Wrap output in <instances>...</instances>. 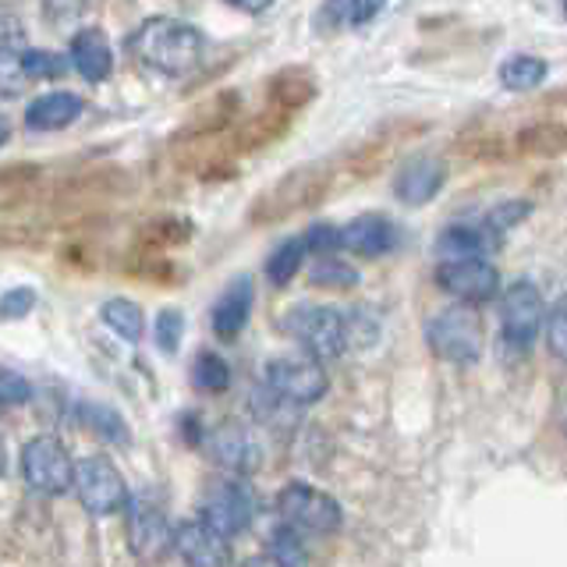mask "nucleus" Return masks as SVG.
Segmentation results:
<instances>
[{
	"label": "nucleus",
	"mask_w": 567,
	"mask_h": 567,
	"mask_svg": "<svg viewBox=\"0 0 567 567\" xmlns=\"http://www.w3.org/2000/svg\"><path fill=\"white\" fill-rule=\"evenodd\" d=\"M436 284L451 298L465 306H486L501 295V274L486 262V256H465V259H440L436 262Z\"/></svg>",
	"instance_id": "10"
},
{
	"label": "nucleus",
	"mask_w": 567,
	"mask_h": 567,
	"mask_svg": "<svg viewBox=\"0 0 567 567\" xmlns=\"http://www.w3.org/2000/svg\"><path fill=\"white\" fill-rule=\"evenodd\" d=\"M309 280L316 284V288L348 291V288H354V284H359V270H354V266H348L344 259H337L333 252H327V256L316 259Z\"/></svg>",
	"instance_id": "27"
},
{
	"label": "nucleus",
	"mask_w": 567,
	"mask_h": 567,
	"mask_svg": "<svg viewBox=\"0 0 567 567\" xmlns=\"http://www.w3.org/2000/svg\"><path fill=\"white\" fill-rule=\"evenodd\" d=\"M8 138H11V124H8L4 117H0V146H4Z\"/></svg>",
	"instance_id": "40"
},
{
	"label": "nucleus",
	"mask_w": 567,
	"mask_h": 567,
	"mask_svg": "<svg viewBox=\"0 0 567 567\" xmlns=\"http://www.w3.org/2000/svg\"><path fill=\"white\" fill-rule=\"evenodd\" d=\"M79 114H82V100L75 93H47L29 103L25 124L35 132H58L68 128Z\"/></svg>",
	"instance_id": "20"
},
{
	"label": "nucleus",
	"mask_w": 567,
	"mask_h": 567,
	"mask_svg": "<svg viewBox=\"0 0 567 567\" xmlns=\"http://www.w3.org/2000/svg\"><path fill=\"white\" fill-rule=\"evenodd\" d=\"M270 560L274 564H306L309 554H306V543H301V532L295 525L284 522L280 528H274V536H270Z\"/></svg>",
	"instance_id": "30"
},
{
	"label": "nucleus",
	"mask_w": 567,
	"mask_h": 567,
	"mask_svg": "<svg viewBox=\"0 0 567 567\" xmlns=\"http://www.w3.org/2000/svg\"><path fill=\"white\" fill-rule=\"evenodd\" d=\"M224 4H230L235 11H245V14H262L274 0H224Z\"/></svg>",
	"instance_id": "39"
},
{
	"label": "nucleus",
	"mask_w": 567,
	"mask_h": 567,
	"mask_svg": "<svg viewBox=\"0 0 567 567\" xmlns=\"http://www.w3.org/2000/svg\"><path fill=\"white\" fill-rule=\"evenodd\" d=\"M32 85L29 71H25V58L22 47H0V96H22L25 89Z\"/></svg>",
	"instance_id": "28"
},
{
	"label": "nucleus",
	"mask_w": 567,
	"mask_h": 567,
	"mask_svg": "<svg viewBox=\"0 0 567 567\" xmlns=\"http://www.w3.org/2000/svg\"><path fill=\"white\" fill-rule=\"evenodd\" d=\"M171 546L177 549V557L185 564H199V567H220V564H230V546L220 532H213L209 525L203 522H182L174 528V539Z\"/></svg>",
	"instance_id": "15"
},
{
	"label": "nucleus",
	"mask_w": 567,
	"mask_h": 567,
	"mask_svg": "<svg viewBox=\"0 0 567 567\" xmlns=\"http://www.w3.org/2000/svg\"><path fill=\"white\" fill-rule=\"evenodd\" d=\"M549 75V64L536 53H514L501 64V85L511 89V93H528V89L543 85Z\"/></svg>",
	"instance_id": "21"
},
{
	"label": "nucleus",
	"mask_w": 567,
	"mask_h": 567,
	"mask_svg": "<svg viewBox=\"0 0 567 567\" xmlns=\"http://www.w3.org/2000/svg\"><path fill=\"white\" fill-rule=\"evenodd\" d=\"M312 93H316V82L306 71H284L270 89V103L284 106V111H298V106H306L312 100Z\"/></svg>",
	"instance_id": "25"
},
{
	"label": "nucleus",
	"mask_w": 567,
	"mask_h": 567,
	"mask_svg": "<svg viewBox=\"0 0 567 567\" xmlns=\"http://www.w3.org/2000/svg\"><path fill=\"white\" fill-rule=\"evenodd\" d=\"M447 185V164L440 156H412L398 167L394 177V195L404 206H425L436 199L440 188Z\"/></svg>",
	"instance_id": "12"
},
{
	"label": "nucleus",
	"mask_w": 567,
	"mask_h": 567,
	"mask_svg": "<svg viewBox=\"0 0 567 567\" xmlns=\"http://www.w3.org/2000/svg\"><path fill=\"white\" fill-rule=\"evenodd\" d=\"M206 451L230 475H252L259 468V443L238 422L213 425L206 436Z\"/></svg>",
	"instance_id": "11"
},
{
	"label": "nucleus",
	"mask_w": 567,
	"mask_h": 567,
	"mask_svg": "<svg viewBox=\"0 0 567 567\" xmlns=\"http://www.w3.org/2000/svg\"><path fill=\"white\" fill-rule=\"evenodd\" d=\"M32 398V386L18 377L11 369H0V408H14V404H25Z\"/></svg>",
	"instance_id": "35"
},
{
	"label": "nucleus",
	"mask_w": 567,
	"mask_h": 567,
	"mask_svg": "<svg viewBox=\"0 0 567 567\" xmlns=\"http://www.w3.org/2000/svg\"><path fill=\"white\" fill-rule=\"evenodd\" d=\"M386 0H348V29H362L383 11Z\"/></svg>",
	"instance_id": "37"
},
{
	"label": "nucleus",
	"mask_w": 567,
	"mask_h": 567,
	"mask_svg": "<svg viewBox=\"0 0 567 567\" xmlns=\"http://www.w3.org/2000/svg\"><path fill=\"white\" fill-rule=\"evenodd\" d=\"M103 323L111 327V330H117L124 341H132V344H138V337H142V330H146V323H142V309L135 306V301H128V298H111L103 306Z\"/></svg>",
	"instance_id": "26"
},
{
	"label": "nucleus",
	"mask_w": 567,
	"mask_h": 567,
	"mask_svg": "<svg viewBox=\"0 0 567 567\" xmlns=\"http://www.w3.org/2000/svg\"><path fill=\"white\" fill-rule=\"evenodd\" d=\"M182 330H185L182 312H177V309L159 312V319H156V344H159V351L174 354L177 344H182Z\"/></svg>",
	"instance_id": "33"
},
{
	"label": "nucleus",
	"mask_w": 567,
	"mask_h": 567,
	"mask_svg": "<svg viewBox=\"0 0 567 567\" xmlns=\"http://www.w3.org/2000/svg\"><path fill=\"white\" fill-rule=\"evenodd\" d=\"M306 238H288L277 252L270 256V262H266V277H270L274 288H288V284L295 280V274L301 270V259H306Z\"/></svg>",
	"instance_id": "24"
},
{
	"label": "nucleus",
	"mask_w": 567,
	"mask_h": 567,
	"mask_svg": "<svg viewBox=\"0 0 567 567\" xmlns=\"http://www.w3.org/2000/svg\"><path fill=\"white\" fill-rule=\"evenodd\" d=\"M22 18H18L11 8L0 4V47H18L22 43Z\"/></svg>",
	"instance_id": "38"
},
{
	"label": "nucleus",
	"mask_w": 567,
	"mask_h": 567,
	"mask_svg": "<svg viewBox=\"0 0 567 567\" xmlns=\"http://www.w3.org/2000/svg\"><path fill=\"white\" fill-rule=\"evenodd\" d=\"M398 224L383 213H362L351 224L341 227V248L362 259H380L398 248Z\"/></svg>",
	"instance_id": "13"
},
{
	"label": "nucleus",
	"mask_w": 567,
	"mask_h": 567,
	"mask_svg": "<svg viewBox=\"0 0 567 567\" xmlns=\"http://www.w3.org/2000/svg\"><path fill=\"white\" fill-rule=\"evenodd\" d=\"M564 132H567V124H564Z\"/></svg>",
	"instance_id": "43"
},
{
	"label": "nucleus",
	"mask_w": 567,
	"mask_h": 567,
	"mask_svg": "<svg viewBox=\"0 0 567 567\" xmlns=\"http://www.w3.org/2000/svg\"><path fill=\"white\" fill-rule=\"evenodd\" d=\"M546 348L554 359L567 362V295H560L546 312Z\"/></svg>",
	"instance_id": "31"
},
{
	"label": "nucleus",
	"mask_w": 567,
	"mask_h": 567,
	"mask_svg": "<svg viewBox=\"0 0 567 567\" xmlns=\"http://www.w3.org/2000/svg\"><path fill=\"white\" fill-rule=\"evenodd\" d=\"M280 518L295 525L298 532H312V536H333L344 525V511L330 493L316 489L309 483H288L277 496Z\"/></svg>",
	"instance_id": "7"
},
{
	"label": "nucleus",
	"mask_w": 567,
	"mask_h": 567,
	"mask_svg": "<svg viewBox=\"0 0 567 567\" xmlns=\"http://www.w3.org/2000/svg\"><path fill=\"white\" fill-rule=\"evenodd\" d=\"M25 58V71L32 82H47V79H61L68 71V61L61 53H47V50H22Z\"/></svg>",
	"instance_id": "32"
},
{
	"label": "nucleus",
	"mask_w": 567,
	"mask_h": 567,
	"mask_svg": "<svg viewBox=\"0 0 567 567\" xmlns=\"http://www.w3.org/2000/svg\"><path fill=\"white\" fill-rule=\"evenodd\" d=\"M71 64L85 79V82H103L111 79L114 71V53L106 35L100 29H82L75 40H71Z\"/></svg>",
	"instance_id": "17"
},
{
	"label": "nucleus",
	"mask_w": 567,
	"mask_h": 567,
	"mask_svg": "<svg viewBox=\"0 0 567 567\" xmlns=\"http://www.w3.org/2000/svg\"><path fill=\"white\" fill-rule=\"evenodd\" d=\"M75 422H82L85 430H93L106 443H128V425H124V419L114 412V408L85 401V404L75 408Z\"/></svg>",
	"instance_id": "23"
},
{
	"label": "nucleus",
	"mask_w": 567,
	"mask_h": 567,
	"mask_svg": "<svg viewBox=\"0 0 567 567\" xmlns=\"http://www.w3.org/2000/svg\"><path fill=\"white\" fill-rule=\"evenodd\" d=\"M280 330L319 362L337 359V354L348 351V319L344 312H337L330 306H295L284 312Z\"/></svg>",
	"instance_id": "4"
},
{
	"label": "nucleus",
	"mask_w": 567,
	"mask_h": 567,
	"mask_svg": "<svg viewBox=\"0 0 567 567\" xmlns=\"http://www.w3.org/2000/svg\"><path fill=\"white\" fill-rule=\"evenodd\" d=\"M79 501L89 514H96V518H106V514H117L128 507V486H124V475L117 472V465L111 457H82L75 465V486Z\"/></svg>",
	"instance_id": "9"
},
{
	"label": "nucleus",
	"mask_w": 567,
	"mask_h": 567,
	"mask_svg": "<svg viewBox=\"0 0 567 567\" xmlns=\"http://www.w3.org/2000/svg\"><path fill=\"white\" fill-rule=\"evenodd\" d=\"M8 468V451H4V440H0V472Z\"/></svg>",
	"instance_id": "41"
},
{
	"label": "nucleus",
	"mask_w": 567,
	"mask_h": 567,
	"mask_svg": "<svg viewBox=\"0 0 567 567\" xmlns=\"http://www.w3.org/2000/svg\"><path fill=\"white\" fill-rule=\"evenodd\" d=\"M128 536H132V554H138V557H156L159 549L171 546L174 532H171L167 518L156 507L132 504V528H128Z\"/></svg>",
	"instance_id": "19"
},
{
	"label": "nucleus",
	"mask_w": 567,
	"mask_h": 567,
	"mask_svg": "<svg viewBox=\"0 0 567 567\" xmlns=\"http://www.w3.org/2000/svg\"><path fill=\"white\" fill-rule=\"evenodd\" d=\"M306 248L316 256H327V252H337L341 248V227L333 224H312L306 230Z\"/></svg>",
	"instance_id": "34"
},
{
	"label": "nucleus",
	"mask_w": 567,
	"mask_h": 567,
	"mask_svg": "<svg viewBox=\"0 0 567 567\" xmlns=\"http://www.w3.org/2000/svg\"><path fill=\"white\" fill-rule=\"evenodd\" d=\"M504 230H496L486 217L478 224H451L436 238V259H465V256H493L504 248Z\"/></svg>",
	"instance_id": "14"
},
{
	"label": "nucleus",
	"mask_w": 567,
	"mask_h": 567,
	"mask_svg": "<svg viewBox=\"0 0 567 567\" xmlns=\"http://www.w3.org/2000/svg\"><path fill=\"white\" fill-rule=\"evenodd\" d=\"M425 344H430L436 359L451 365H475L483 359V348H486V330L475 306L457 301V306L436 312L430 323H425Z\"/></svg>",
	"instance_id": "2"
},
{
	"label": "nucleus",
	"mask_w": 567,
	"mask_h": 567,
	"mask_svg": "<svg viewBox=\"0 0 567 567\" xmlns=\"http://www.w3.org/2000/svg\"><path fill=\"white\" fill-rule=\"evenodd\" d=\"M560 4H564V18H567V0H560Z\"/></svg>",
	"instance_id": "42"
},
{
	"label": "nucleus",
	"mask_w": 567,
	"mask_h": 567,
	"mask_svg": "<svg viewBox=\"0 0 567 567\" xmlns=\"http://www.w3.org/2000/svg\"><path fill=\"white\" fill-rule=\"evenodd\" d=\"M514 146H518V153H528V156H557V153H567V132L560 121H543V124L525 128L518 138H514Z\"/></svg>",
	"instance_id": "22"
},
{
	"label": "nucleus",
	"mask_w": 567,
	"mask_h": 567,
	"mask_svg": "<svg viewBox=\"0 0 567 567\" xmlns=\"http://www.w3.org/2000/svg\"><path fill=\"white\" fill-rule=\"evenodd\" d=\"M252 298H256V291H252V277L248 274H238L224 288L217 306H213V333H217L220 341H235V337L245 330L248 316H252Z\"/></svg>",
	"instance_id": "16"
},
{
	"label": "nucleus",
	"mask_w": 567,
	"mask_h": 567,
	"mask_svg": "<svg viewBox=\"0 0 567 567\" xmlns=\"http://www.w3.org/2000/svg\"><path fill=\"white\" fill-rule=\"evenodd\" d=\"M22 475L25 483L43 496H64L75 486V457L58 436H32L22 447Z\"/></svg>",
	"instance_id": "6"
},
{
	"label": "nucleus",
	"mask_w": 567,
	"mask_h": 567,
	"mask_svg": "<svg viewBox=\"0 0 567 567\" xmlns=\"http://www.w3.org/2000/svg\"><path fill=\"white\" fill-rule=\"evenodd\" d=\"M323 192H327V174H319V171H295L288 182H280L262 203H274L270 217H284V213L312 206Z\"/></svg>",
	"instance_id": "18"
},
{
	"label": "nucleus",
	"mask_w": 567,
	"mask_h": 567,
	"mask_svg": "<svg viewBox=\"0 0 567 567\" xmlns=\"http://www.w3.org/2000/svg\"><path fill=\"white\" fill-rule=\"evenodd\" d=\"M192 383L199 386L203 394H224V390L230 386V369L217 351H203L199 359H195Z\"/></svg>",
	"instance_id": "29"
},
{
	"label": "nucleus",
	"mask_w": 567,
	"mask_h": 567,
	"mask_svg": "<svg viewBox=\"0 0 567 567\" xmlns=\"http://www.w3.org/2000/svg\"><path fill=\"white\" fill-rule=\"evenodd\" d=\"M543 295L528 277L511 280L501 291V348L514 359L536 348L539 330H543Z\"/></svg>",
	"instance_id": "3"
},
{
	"label": "nucleus",
	"mask_w": 567,
	"mask_h": 567,
	"mask_svg": "<svg viewBox=\"0 0 567 567\" xmlns=\"http://www.w3.org/2000/svg\"><path fill=\"white\" fill-rule=\"evenodd\" d=\"M135 58L164 75H185L203 58V32L177 18H146L132 35Z\"/></svg>",
	"instance_id": "1"
},
{
	"label": "nucleus",
	"mask_w": 567,
	"mask_h": 567,
	"mask_svg": "<svg viewBox=\"0 0 567 567\" xmlns=\"http://www.w3.org/2000/svg\"><path fill=\"white\" fill-rule=\"evenodd\" d=\"M32 306H35L32 288H11L4 298H0V319H22L32 312Z\"/></svg>",
	"instance_id": "36"
},
{
	"label": "nucleus",
	"mask_w": 567,
	"mask_h": 567,
	"mask_svg": "<svg viewBox=\"0 0 567 567\" xmlns=\"http://www.w3.org/2000/svg\"><path fill=\"white\" fill-rule=\"evenodd\" d=\"M266 386L288 404L306 408L327 394L330 377L323 362L312 359V354H284V359L266 362Z\"/></svg>",
	"instance_id": "8"
},
{
	"label": "nucleus",
	"mask_w": 567,
	"mask_h": 567,
	"mask_svg": "<svg viewBox=\"0 0 567 567\" xmlns=\"http://www.w3.org/2000/svg\"><path fill=\"white\" fill-rule=\"evenodd\" d=\"M256 514V496L241 478H217L209 483L199 496V522L220 532L224 539H235L252 525Z\"/></svg>",
	"instance_id": "5"
}]
</instances>
